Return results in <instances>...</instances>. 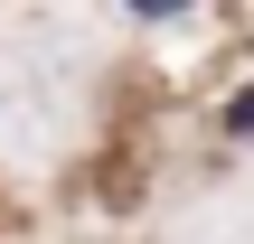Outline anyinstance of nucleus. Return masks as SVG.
Segmentation results:
<instances>
[{
	"label": "nucleus",
	"instance_id": "1",
	"mask_svg": "<svg viewBox=\"0 0 254 244\" xmlns=\"http://www.w3.org/2000/svg\"><path fill=\"white\" fill-rule=\"evenodd\" d=\"M226 141H254V85L236 94V103H226Z\"/></svg>",
	"mask_w": 254,
	"mask_h": 244
}]
</instances>
